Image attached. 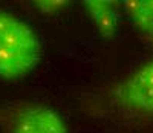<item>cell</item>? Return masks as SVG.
I'll list each match as a JSON object with an SVG mask.
<instances>
[{
	"label": "cell",
	"mask_w": 153,
	"mask_h": 133,
	"mask_svg": "<svg viewBox=\"0 0 153 133\" xmlns=\"http://www.w3.org/2000/svg\"><path fill=\"white\" fill-rule=\"evenodd\" d=\"M42 58V42L31 26L0 9V77L16 81L32 72Z\"/></svg>",
	"instance_id": "6da1fadb"
},
{
	"label": "cell",
	"mask_w": 153,
	"mask_h": 133,
	"mask_svg": "<svg viewBox=\"0 0 153 133\" xmlns=\"http://www.w3.org/2000/svg\"><path fill=\"white\" fill-rule=\"evenodd\" d=\"M2 133H68L58 112L38 101H12L0 106Z\"/></svg>",
	"instance_id": "7a4b0ae2"
},
{
	"label": "cell",
	"mask_w": 153,
	"mask_h": 133,
	"mask_svg": "<svg viewBox=\"0 0 153 133\" xmlns=\"http://www.w3.org/2000/svg\"><path fill=\"white\" fill-rule=\"evenodd\" d=\"M115 104L136 116L153 115V60L139 66L112 90Z\"/></svg>",
	"instance_id": "3957f363"
},
{
	"label": "cell",
	"mask_w": 153,
	"mask_h": 133,
	"mask_svg": "<svg viewBox=\"0 0 153 133\" xmlns=\"http://www.w3.org/2000/svg\"><path fill=\"white\" fill-rule=\"evenodd\" d=\"M121 5L139 37L153 48V0H126Z\"/></svg>",
	"instance_id": "277c9868"
},
{
	"label": "cell",
	"mask_w": 153,
	"mask_h": 133,
	"mask_svg": "<svg viewBox=\"0 0 153 133\" xmlns=\"http://www.w3.org/2000/svg\"><path fill=\"white\" fill-rule=\"evenodd\" d=\"M83 5L91 20L97 26L98 32L106 38L113 37L115 29H117L118 3L107 2V0H87V2H83Z\"/></svg>",
	"instance_id": "5b68a950"
}]
</instances>
